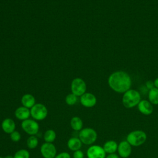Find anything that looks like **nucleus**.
<instances>
[{
	"instance_id": "obj_12",
	"label": "nucleus",
	"mask_w": 158,
	"mask_h": 158,
	"mask_svg": "<svg viewBox=\"0 0 158 158\" xmlns=\"http://www.w3.org/2000/svg\"><path fill=\"white\" fill-rule=\"evenodd\" d=\"M138 110L143 115H149L153 112L152 104L147 100H141L138 104Z\"/></svg>"
},
{
	"instance_id": "obj_27",
	"label": "nucleus",
	"mask_w": 158,
	"mask_h": 158,
	"mask_svg": "<svg viewBox=\"0 0 158 158\" xmlns=\"http://www.w3.org/2000/svg\"><path fill=\"white\" fill-rule=\"evenodd\" d=\"M146 87H147L148 89H152L153 88H154V83H153L152 81H151V80L148 81L146 82Z\"/></svg>"
},
{
	"instance_id": "obj_7",
	"label": "nucleus",
	"mask_w": 158,
	"mask_h": 158,
	"mask_svg": "<svg viewBox=\"0 0 158 158\" xmlns=\"http://www.w3.org/2000/svg\"><path fill=\"white\" fill-rule=\"evenodd\" d=\"M40 152L44 158H54L57 155V149L52 143H44L40 147Z\"/></svg>"
},
{
	"instance_id": "obj_10",
	"label": "nucleus",
	"mask_w": 158,
	"mask_h": 158,
	"mask_svg": "<svg viewBox=\"0 0 158 158\" xmlns=\"http://www.w3.org/2000/svg\"><path fill=\"white\" fill-rule=\"evenodd\" d=\"M132 151L131 146L128 143V142L125 141H122L118 144L117 152L118 156L122 158H127L128 157Z\"/></svg>"
},
{
	"instance_id": "obj_20",
	"label": "nucleus",
	"mask_w": 158,
	"mask_h": 158,
	"mask_svg": "<svg viewBox=\"0 0 158 158\" xmlns=\"http://www.w3.org/2000/svg\"><path fill=\"white\" fill-rule=\"evenodd\" d=\"M43 138L45 142L52 143L56 138V133L54 130L52 129H49L44 132Z\"/></svg>"
},
{
	"instance_id": "obj_8",
	"label": "nucleus",
	"mask_w": 158,
	"mask_h": 158,
	"mask_svg": "<svg viewBox=\"0 0 158 158\" xmlns=\"http://www.w3.org/2000/svg\"><path fill=\"white\" fill-rule=\"evenodd\" d=\"M86 85L85 82L81 78L74 79L71 84V90L73 94L77 96H81L85 93Z\"/></svg>"
},
{
	"instance_id": "obj_9",
	"label": "nucleus",
	"mask_w": 158,
	"mask_h": 158,
	"mask_svg": "<svg viewBox=\"0 0 158 158\" xmlns=\"http://www.w3.org/2000/svg\"><path fill=\"white\" fill-rule=\"evenodd\" d=\"M88 158H106V153L103 147L99 145H91L86 151Z\"/></svg>"
},
{
	"instance_id": "obj_16",
	"label": "nucleus",
	"mask_w": 158,
	"mask_h": 158,
	"mask_svg": "<svg viewBox=\"0 0 158 158\" xmlns=\"http://www.w3.org/2000/svg\"><path fill=\"white\" fill-rule=\"evenodd\" d=\"M118 144L115 141L109 140L106 141L103 145V149L106 153L113 154L117 151Z\"/></svg>"
},
{
	"instance_id": "obj_4",
	"label": "nucleus",
	"mask_w": 158,
	"mask_h": 158,
	"mask_svg": "<svg viewBox=\"0 0 158 158\" xmlns=\"http://www.w3.org/2000/svg\"><path fill=\"white\" fill-rule=\"evenodd\" d=\"M78 138L81 143L86 145H92L97 139L96 131L89 127L82 128L78 133Z\"/></svg>"
},
{
	"instance_id": "obj_11",
	"label": "nucleus",
	"mask_w": 158,
	"mask_h": 158,
	"mask_svg": "<svg viewBox=\"0 0 158 158\" xmlns=\"http://www.w3.org/2000/svg\"><path fill=\"white\" fill-rule=\"evenodd\" d=\"M96 98L92 93H85L81 96L80 102L84 107H92L96 105Z\"/></svg>"
},
{
	"instance_id": "obj_29",
	"label": "nucleus",
	"mask_w": 158,
	"mask_h": 158,
	"mask_svg": "<svg viewBox=\"0 0 158 158\" xmlns=\"http://www.w3.org/2000/svg\"><path fill=\"white\" fill-rule=\"evenodd\" d=\"M154 86H156V88H158V78H156V79L154 80Z\"/></svg>"
},
{
	"instance_id": "obj_24",
	"label": "nucleus",
	"mask_w": 158,
	"mask_h": 158,
	"mask_svg": "<svg viewBox=\"0 0 158 158\" xmlns=\"http://www.w3.org/2000/svg\"><path fill=\"white\" fill-rule=\"evenodd\" d=\"M10 138L14 142H18L21 139V135L19 131L15 130L10 134Z\"/></svg>"
},
{
	"instance_id": "obj_26",
	"label": "nucleus",
	"mask_w": 158,
	"mask_h": 158,
	"mask_svg": "<svg viewBox=\"0 0 158 158\" xmlns=\"http://www.w3.org/2000/svg\"><path fill=\"white\" fill-rule=\"evenodd\" d=\"M54 158H71V156L67 152H62L57 154Z\"/></svg>"
},
{
	"instance_id": "obj_3",
	"label": "nucleus",
	"mask_w": 158,
	"mask_h": 158,
	"mask_svg": "<svg viewBox=\"0 0 158 158\" xmlns=\"http://www.w3.org/2000/svg\"><path fill=\"white\" fill-rule=\"evenodd\" d=\"M147 139L146 133L143 130H134L127 136L126 140L131 146H139L143 144Z\"/></svg>"
},
{
	"instance_id": "obj_23",
	"label": "nucleus",
	"mask_w": 158,
	"mask_h": 158,
	"mask_svg": "<svg viewBox=\"0 0 158 158\" xmlns=\"http://www.w3.org/2000/svg\"><path fill=\"white\" fill-rule=\"evenodd\" d=\"M77 101V96L73 93L68 94L65 98V102L69 106L74 105Z\"/></svg>"
},
{
	"instance_id": "obj_1",
	"label": "nucleus",
	"mask_w": 158,
	"mask_h": 158,
	"mask_svg": "<svg viewBox=\"0 0 158 158\" xmlns=\"http://www.w3.org/2000/svg\"><path fill=\"white\" fill-rule=\"evenodd\" d=\"M109 86L115 92L123 93L130 89L131 80L129 75L123 71H117L112 73L108 79Z\"/></svg>"
},
{
	"instance_id": "obj_15",
	"label": "nucleus",
	"mask_w": 158,
	"mask_h": 158,
	"mask_svg": "<svg viewBox=\"0 0 158 158\" xmlns=\"http://www.w3.org/2000/svg\"><path fill=\"white\" fill-rule=\"evenodd\" d=\"M82 144L80 138L77 137H72L67 141V146L69 149L72 151L80 149Z\"/></svg>"
},
{
	"instance_id": "obj_6",
	"label": "nucleus",
	"mask_w": 158,
	"mask_h": 158,
	"mask_svg": "<svg viewBox=\"0 0 158 158\" xmlns=\"http://www.w3.org/2000/svg\"><path fill=\"white\" fill-rule=\"evenodd\" d=\"M21 127L23 130L30 136L36 135L38 133L40 129L39 124L36 120L30 118L22 121Z\"/></svg>"
},
{
	"instance_id": "obj_31",
	"label": "nucleus",
	"mask_w": 158,
	"mask_h": 158,
	"mask_svg": "<svg viewBox=\"0 0 158 158\" xmlns=\"http://www.w3.org/2000/svg\"><path fill=\"white\" fill-rule=\"evenodd\" d=\"M0 158H4V157H1V156H0Z\"/></svg>"
},
{
	"instance_id": "obj_18",
	"label": "nucleus",
	"mask_w": 158,
	"mask_h": 158,
	"mask_svg": "<svg viewBox=\"0 0 158 158\" xmlns=\"http://www.w3.org/2000/svg\"><path fill=\"white\" fill-rule=\"evenodd\" d=\"M70 124L71 128L76 131H80L83 128V121L79 117L75 116L72 117L70 120Z\"/></svg>"
},
{
	"instance_id": "obj_14",
	"label": "nucleus",
	"mask_w": 158,
	"mask_h": 158,
	"mask_svg": "<svg viewBox=\"0 0 158 158\" xmlns=\"http://www.w3.org/2000/svg\"><path fill=\"white\" fill-rule=\"evenodd\" d=\"M15 117L22 121L29 118L30 115V110L24 106H20L16 109L14 112Z\"/></svg>"
},
{
	"instance_id": "obj_19",
	"label": "nucleus",
	"mask_w": 158,
	"mask_h": 158,
	"mask_svg": "<svg viewBox=\"0 0 158 158\" xmlns=\"http://www.w3.org/2000/svg\"><path fill=\"white\" fill-rule=\"evenodd\" d=\"M149 101L154 105L158 104V88H153L150 89L148 93Z\"/></svg>"
},
{
	"instance_id": "obj_2",
	"label": "nucleus",
	"mask_w": 158,
	"mask_h": 158,
	"mask_svg": "<svg viewBox=\"0 0 158 158\" xmlns=\"http://www.w3.org/2000/svg\"><path fill=\"white\" fill-rule=\"evenodd\" d=\"M141 101V96L138 91L135 89H128L124 93L122 97V104L127 109L138 106Z\"/></svg>"
},
{
	"instance_id": "obj_17",
	"label": "nucleus",
	"mask_w": 158,
	"mask_h": 158,
	"mask_svg": "<svg viewBox=\"0 0 158 158\" xmlns=\"http://www.w3.org/2000/svg\"><path fill=\"white\" fill-rule=\"evenodd\" d=\"M21 102L23 106L28 109H31L35 104V99L31 94H25L22 96L21 99Z\"/></svg>"
},
{
	"instance_id": "obj_5",
	"label": "nucleus",
	"mask_w": 158,
	"mask_h": 158,
	"mask_svg": "<svg viewBox=\"0 0 158 158\" xmlns=\"http://www.w3.org/2000/svg\"><path fill=\"white\" fill-rule=\"evenodd\" d=\"M30 115L32 118L36 121L43 120L45 119L48 115V109L43 104H35L30 109Z\"/></svg>"
},
{
	"instance_id": "obj_21",
	"label": "nucleus",
	"mask_w": 158,
	"mask_h": 158,
	"mask_svg": "<svg viewBox=\"0 0 158 158\" xmlns=\"http://www.w3.org/2000/svg\"><path fill=\"white\" fill-rule=\"evenodd\" d=\"M38 144V139L35 135L30 136L27 140V146L30 149H35Z\"/></svg>"
},
{
	"instance_id": "obj_30",
	"label": "nucleus",
	"mask_w": 158,
	"mask_h": 158,
	"mask_svg": "<svg viewBox=\"0 0 158 158\" xmlns=\"http://www.w3.org/2000/svg\"><path fill=\"white\" fill-rule=\"evenodd\" d=\"M4 158H14V156H10V155H7V156H5Z\"/></svg>"
},
{
	"instance_id": "obj_28",
	"label": "nucleus",
	"mask_w": 158,
	"mask_h": 158,
	"mask_svg": "<svg viewBox=\"0 0 158 158\" xmlns=\"http://www.w3.org/2000/svg\"><path fill=\"white\" fill-rule=\"evenodd\" d=\"M106 158H119V156H118V155H117L115 153H113V154H109L106 157Z\"/></svg>"
},
{
	"instance_id": "obj_25",
	"label": "nucleus",
	"mask_w": 158,
	"mask_h": 158,
	"mask_svg": "<svg viewBox=\"0 0 158 158\" xmlns=\"http://www.w3.org/2000/svg\"><path fill=\"white\" fill-rule=\"evenodd\" d=\"M73 158H84V153L80 149L73 151Z\"/></svg>"
},
{
	"instance_id": "obj_13",
	"label": "nucleus",
	"mask_w": 158,
	"mask_h": 158,
	"mask_svg": "<svg viewBox=\"0 0 158 158\" xmlns=\"http://www.w3.org/2000/svg\"><path fill=\"white\" fill-rule=\"evenodd\" d=\"M1 128L4 133L10 134L15 130V123L10 118H4L1 123Z\"/></svg>"
},
{
	"instance_id": "obj_22",
	"label": "nucleus",
	"mask_w": 158,
	"mask_h": 158,
	"mask_svg": "<svg viewBox=\"0 0 158 158\" xmlns=\"http://www.w3.org/2000/svg\"><path fill=\"white\" fill-rule=\"evenodd\" d=\"M30 152L25 149H19L14 155V158H30Z\"/></svg>"
}]
</instances>
